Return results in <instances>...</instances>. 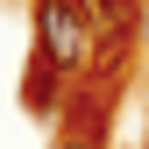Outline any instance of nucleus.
<instances>
[{
	"label": "nucleus",
	"mask_w": 149,
	"mask_h": 149,
	"mask_svg": "<svg viewBox=\"0 0 149 149\" xmlns=\"http://www.w3.org/2000/svg\"><path fill=\"white\" fill-rule=\"evenodd\" d=\"M57 149H92V142H85V135H71V142H57Z\"/></svg>",
	"instance_id": "7ed1b4c3"
},
{
	"label": "nucleus",
	"mask_w": 149,
	"mask_h": 149,
	"mask_svg": "<svg viewBox=\"0 0 149 149\" xmlns=\"http://www.w3.org/2000/svg\"><path fill=\"white\" fill-rule=\"evenodd\" d=\"M92 43H100V29H92L85 0H36V50L57 71H85Z\"/></svg>",
	"instance_id": "f257e3e1"
},
{
	"label": "nucleus",
	"mask_w": 149,
	"mask_h": 149,
	"mask_svg": "<svg viewBox=\"0 0 149 149\" xmlns=\"http://www.w3.org/2000/svg\"><path fill=\"white\" fill-rule=\"evenodd\" d=\"M142 36H149V22H142Z\"/></svg>",
	"instance_id": "20e7f679"
},
{
	"label": "nucleus",
	"mask_w": 149,
	"mask_h": 149,
	"mask_svg": "<svg viewBox=\"0 0 149 149\" xmlns=\"http://www.w3.org/2000/svg\"><path fill=\"white\" fill-rule=\"evenodd\" d=\"M29 107H36V114L57 107V64H50L43 50H36V64H29Z\"/></svg>",
	"instance_id": "f03ea898"
}]
</instances>
